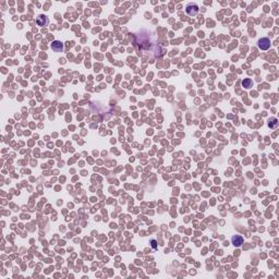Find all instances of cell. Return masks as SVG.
<instances>
[{
    "instance_id": "1",
    "label": "cell",
    "mask_w": 279,
    "mask_h": 279,
    "mask_svg": "<svg viewBox=\"0 0 279 279\" xmlns=\"http://www.w3.org/2000/svg\"><path fill=\"white\" fill-rule=\"evenodd\" d=\"M185 12L190 16H194L198 13V5L195 2H190L185 7Z\"/></svg>"
},
{
    "instance_id": "2",
    "label": "cell",
    "mask_w": 279,
    "mask_h": 279,
    "mask_svg": "<svg viewBox=\"0 0 279 279\" xmlns=\"http://www.w3.org/2000/svg\"><path fill=\"white\" fill-rule=\"evenodd\" d=\"M257 47L260 48V49L262 50H267L270 48V40H269V38H266V37H264V38H261L258 39L257 42Z\"/></svg>"
},
{
    "instance_id": "3",
    "label": "cell",
    "mask_w": 279,
    "mask_h": 279,
    "mask_svg": "<svg viewBox=\"0 0 279 279\" xmlns=\"http://www.w3.org/2000/svg\"><path fill=\"white\" fill-rule=\"evenodd\" d=\"M48 23H49V21H48V18L46 16H44V14H39V16L36 18V24L38 26L45 27V26L48 25Z\"/></svg>"
},
{
    "instance_id": "4",
    "label": "cell",
    "mask_w": 279,
    "mask_h": 279,
    "mask_svg": "<svg viewBox=\"0 0 279 279\" xmlns=\"http://www.w3.org/2000/svg\"><path fill=\"white\" fill-rule=\"evenodd\" d=\"M51 48H52V50L56 51V52H62L63 49H65L63 44L61 42H59V40H55V42H52Z\"/></svg>"
},
{
    "instance_id": "5",
    "label": "cell",
    "mask_w": 279,
    "mask_h": 279,
    "mask_svg": "<svg viewBox=\"0 0 279 279\" xmlns=\"http://www.w3.org/2000/svg\"><path fill=\"white\" fill-rule=\"evenodd\" d=\"M231 242L232 244L235 245V246H237V248H239V246H241L243 243V238L241 237V235H233L231 239Z\"/></svg>"
},
{
    "instance_id": "6",
    "label": "cell",
    "mask_w": 279,
    "mask_h": 279,
    "mask_svg": "<svg viewBox=\"0 0 279 279\" xmlns=\"http://www.w3.org/2000/svg\"><path fill=\"white\" fill-rule=\"evenodd\" d=\"M252 85H253V81L251 78H244L242 81V86L244 89H251Z\"/></svg>"
},
{
    "instance_id": "7",
    "label": "cell",
    "mask_w": 279,
    "mask_h": 279,
    "mask_svg": "<svg viewBox=\"0 0 279 279\" xmlns=\"http://www.w3.org/2000/svg\"><path fill=\"white\" fill-rule=\"evenodd\" d=\"M268 125L270 127V128H276L277 125H278V120H277L276 118H273V119H269V123Z\"/></svg>"
},
{
    "instance_id": "8",
    "label": "cell",
    "mask_w": 279,
    "mask_h": 279,
    "mask_svg": "<svg viewBox=\"0 0 279 279\" xmlns=\"http://www.w3.org/2000/svg\"><path fill=\"white\" fill-rule=\"evenodd\" d=\"M151 243H152V244H153V249H155V250H156V249H157V245H156V241H154V240H152V241H151Z\"/></svg>"
}]
</instances>
